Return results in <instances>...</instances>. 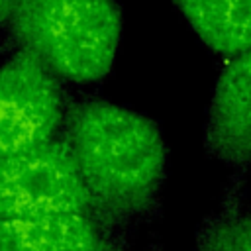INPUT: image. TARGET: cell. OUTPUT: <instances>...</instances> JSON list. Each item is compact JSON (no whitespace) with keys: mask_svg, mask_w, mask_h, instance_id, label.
I'll return each instance as SVG.
<instances>
[{"mask_svg":"<svg viewBox=\"0 0 251 251\" xmlns=\"http://www.w3.org/2000/svg\"><path fill=\"white\" fill-rule=\"evenodd\" d=\"M90 214L127 233L161 216L169 149L155 120L104 98L69 100L61 126Z\"/></svg>","mask_w":251,"mask_h":251,"instance_id":"cell-1","label":"cell"},{"mask_svg":"<svg viewBox=\"0 0 251 251\" xmlns=\"http://www.w3.org/2000/svg\"><path fill=\"white\" fill-rule=\"evenodd\" d=\"M4 27L63 82L96 84L116 65L124 16L116 0H8Z\"/></svg>","mask_w":251,"mask_h":251,"instance_id":"cell-2","label":"cell"},{"mask_svg":"<svg viewBox=\"0 0 251 251\" xmlns=\"http://www.w3.org/2000/svg\"><path fill=\"white\" fill-rule=\"evenodd\" d=\"M69 100L61 78L16 49L0 65V157L59 137Z\"/></svg>","mask_w":251,"mask_h":251,"instance_id":"cell-3","label":"cell"},{"mask_svg":"<svg viewBox=\"0 0 251 251\" xmlns=\"http://www.w3.org/2000/svg\"><path fill=\"white\" fill-rule=\"evenodd\" d=\"M47 210H88L69 147L59 137L0 157V222Z\"/></svg>","mask_w":251,"mask_h":251,"instance_id":"cell-4","label":"cell"},{"mask_svg":"<svg viewBox=\"0 0 251 251\" xmlns=\"http://www.w3.org/2000/svg\"><path fill=\"white\" fill-rule=\"evenodd\" d=\"M202 145L233 173L251 167V49L226 57L212 90Z\"/></svg>","mask_w":251,"mask_h":251,"instance_id":"cell-5","label":"cell"},{"mask_svg":"<svg viewBox=\"0 0 251 251\" xmlns=\"http://www.w3.org/2000/svg\"><path fill=\"white\" fill-rule=\"evenodd\" d=\"M2 251H127V237L86 210H47L0 222Z\"/></svg>","mask_w":251,"mask_h":251,"instance_id":"cell-6","label":"cell"},{"mask_svg":"<svg viewBox=\"0 0 251 251\" xmlns=\"http://www.w3.org/2000/svg\"><path fill=\"white\" fill-rule=\"evenodd\" d=\"M194 35L220 57L251 49V0H171Z\"/></svg>","mask_w":251,"mask_h":251,"instance_id":"cell-7","label":"cell"},{"mask_svg":"<svg viewBox=\"0 0 251 251\" xmlns=\"http://www.w3.org/2000/svg\"><path fill=\"white\" fill-rule=\"evenodd\" d=\"M245 173H233L229 178L218 210L210 212L198 226L192 251H233L229 227L233 214L243 206Z\"/></svg>","mask_w":251,"mask_h":251,"instance_id":"cell-8","label":"cell"},{"mask_svg":"<svg viewBox=\"0 0 251 251\" xmlns=\"http://www.w3.org/2000/svg\"><path fill=\"white\" fill-rule=\"evenodd\" d=\"M229 239L233 251H251V210H243V206L233 214Z\"/></svg>","mask_w":251,"mask_h":251,"instance_id":"cell-9","label":"cell"},{"mask_svg":"<svg viewBox=\"0 0 251 251\" xmlns=\"http://www.w3.org/2000/svg\"><path fill=\"white\" fill-rule=\"evenodd\" d=\"M6 6H8V0H0V25H4V18H6Z\"/></svg>","mask_w":251,"mask_h":251,"instance_id":"cell-10","label":"cell"},{"mask_svg":"<svg viewBox=\"0 0 251 251\" xmlns=\"http://www.w3.org/2000/svg\"><path fill=\"white\" fill-rule=\"evenodd\" d=\"M147 251H165V249H163V245H161V241H159V239H153V241L149 243Z\"/></svg>","mask_w":251,"mask_h":251,"instance_id":"cell-11","label":"cell"},{"mask_svg":"<svg viewBox=\"0 0 251 251\" xmlns=\"http://www.w3.org/2000/svg\"><path fill=\"white\" fill-rule=\"evenodd\" d=\"M0 251H2V249H0Z\"/></svg>","mask_w":251,"mask_h":251,"instance_id":"cell-12","label":"cell"}]
</instances>
